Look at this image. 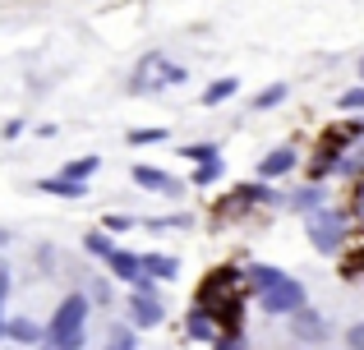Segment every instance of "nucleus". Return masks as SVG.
Segmentation results:
<instances>
[{
	"instance_id": "f257e3e1",
	"label": "nucleus",
	"mask_w": 364,
	"mask_h": 350,
	"mask_svg": "<svg viewBox=\"0 0 364 350\" xmlns=\"http://www.w3.org/2000/svg\"><path fill=\"white\" fill-rule=\"evenodd\" d=\"M83 323H88V295H65L55 309L51 327H46V341L55 350H79L83 346Z\"/></svg>"
},
{
	"instance_id": "f03ea898",
	"label": "nucleus",
	"mask_w": 364,
	"mask_h": 350,
	"mask_svg": "<svg viewBox=\"0 0 364 350\" xmlns=\"http://www.w3.org/2000/svg\"><path fill=\"white\" fill-rule=\"evenodd\" d=\"M309 244L318 253H341V244H346V217L337 207H318L309 217Z\"/></svg>"
},
{
	"instance_id": "7ed1b4c3",
	"label": "nucleus",
	"mask_w": 364,
	"mask_h": 350,
	"mask_svg": "<svg viewBox=\"0 0 364 350\" xmlns=\"http://www.w3.org/2000/svg\"><path fill=\"white\" fill-rule=\"evenodd\" d=\"M258 305H263L267 314H291V318H295V314L304 309V286H300V281H291V277H286L282 286H272L267 295H258Z\"/></svg>"
},
{
	"instance_id": "20e7f679",
	"label": "nucleus",
	"mask_w": 364,
	"mask_h": 350,
	"mask_svg": "<svg viewBox=\"0 0 364 350\" xmlns=\"http://www.w3.org/2000/svg\"><path fill=\"white\" fill-rule=\"evenodd\" d=\"M129 314H134V327H157L161 318H166V309H161V300H157V295H139V290H134Z\"/></svg>"
},
{
	"instance_id": "39448f33",
	"label": "nucleus",
	"mask_w": 364,
	"mask_h": 350,
	"mask_svg": "<svg viewBox=\"0 0 364 350\" xmlns=\"http://www.w3.org/2000/svg\"><path fill=\"white\" fill-rule=\"evenodd\" d=\"M295 171V148H272V153L258 162V180H282Z\"/></svg>"
},
{
	"instance_id": "423d86ee",
	"label": "nucleus",
	"mask_w": 364,
	"mask_h": 350,
	"mask_svg": "<svg viewBox=\"0 0 364 350\" xmlns=\"http://www.w3.org/2000/svg\"><path fill=\"white\" fill-rule=\"evenodd\" d=\"M129 180H134L139 189H152V194H176V180L161 175V166H134Z\"/></svg>"
},
{
	"instance_id": "0eeeda50",
	"label": "nucleus",
	"mask_w": 364,
	"mask_h": 350,
	"mask_svg": "<svg viewBox=\"0 0 364 350\" xmlns=\"http://www.w3.org/2000/svg\"><path fill=\"white\" fill-rule=\"evenodd\" d=\"M107 268H111V277H116V281H129V286H139V281H143V258H134V253H124V249L111 253Z\"/></svg>"
},
{
	"instance_id": "6e6552de",
	"label": "nucleus",
	"mask_w": 364,
	"mask_h": 350,
	"mask_svg": "<svg viewBox=\"0 0 364 350\" xmlns=\"http://www.w3.org/2000/svg\"><path fill=\"white\" fill-rule=\"evenodd\" d=\"M291 327H295V337H300V341H323V337H328V323H323L314 309H300V314L291 318Z\"/></svg>"
},
{
	"instance_id": "1a4fd4ad",
	"label": "nucleus",
	"mask_w": 364,
	"mask_h": 350,
	"mask_svg": "<svg viewBox=\"0 0 364 350\" xmlns=\"http://www.w3.org/2000/svg\"><path fill=\"white\" fill-rule=\"evenodd\" d=\"M143 272H148L152 281H171L180 272V263L171 258V253H143Z\"/></svg>"
},
{
	"instance_id": "9d476101",
	"label": "nucleus",
	"mask_w": 364,
	"mask_h": 350,
	"mask_svg": "<svg viewBox=\"0 0 364 350\" xmlns=\"http://www.w3.org/2000/svg\"><path fill=\"white\" fill-rule=\"evenodd\" d=\"M286 281V272H277V268H267V263H258V268H249V286L258 290V295H267L272 286H282Z\"/></svg>"
},
{
	"instance_id": "9b49d317",
	"label": "nucleus",
	"mask_w": 364,
	"mask_h": 350,
	"mask_svg": "<svg viewBox=\"0 0 364 350\" xmlns=\"http://www.w3.org/2000/svg\"><path fill=\"white\" fill-rule=\"evenodd\" d=\"M5 337H9V341H23V346H37V341H42V332H37L33 318H9V323H5Z\"/></svg>"
},
{
	"instance_id": "f8f14e48",
	"label": "nucleus",
	"mask_w": 364,
	"mask_h": 350,
	"mask_svg": "<svg viewBox=\"0 0 364 350\" xmlns=\"http://www.w3.org/2000/svg\"><path fill=\"white\" fill-rule=\"evenodd\" d=\"M97 166H102L97 157H79V162H65V166H60V180H74V185H88V175L97 171Z\"/></svg>"
},
{
	"instance_id": "ddd939ff",
	"label": "nucleus",
	"mask_w": 364,
	"mask_h": 350,
	"mask_svg": "<svg viewBox=\"0 0 364 350\" xmlns=\"http://www.w3.org/2000/svg\"><path fill=\"white\" fill-rule=\"evenodd\" d=\"M235 88H240V79H217V83H208L203 106H222L226 97H235Z\"/></svg>"
},
{
	"instance_id": "4468645a",
	"label": "nucleus",
	"mask_w": 364,
	"mask_h": 350,
	"mask_svg": "<svg viewBox=\"0 0 364 350\" xmlns=\"http://www.w3.org/2000/svg\"><path fill=\"white\" fill-rule=\"evenodd\" d=\"M282 102H286V83H267L254 97V111H272V106H282Z\"/></svg>"
},
{
	"instance_id": "2eb2a0df",
	"label": "nucleus",
	"mask_w": 364,
	"mask_h": 350,
	"mask_svg": "<svg viewBox=\"0 0 364 350\" xmlns=\"http://www.w3.org/2000/svg\"><path fill=\"white\" fill-rule=\"evenodd\" d=\"M222 171H226V162H222V157H213V162H203V166H198V171H194V185H217V180H222Z\"/></svg>"
},
{
	"instance_id": "dca6fc26",
	"label": "nucleus",
	"mask_w": 364,
	"mask_h": 350,
	"mask_svg": "<svg viewBox=\"0 0 364 350\" xmlns=\"http://www.w3.org/2000/svg\"><path fill=\"white\" fill-rule=\"evenodd\" d=\"M42 189L60 198H83V185H74V180H42Z\"/></svg>"
},
{
	"instance_id": "f3484780",
	"label": "nucleus",
	"mask_w": 364,
	"mask_h": 350,
	"mask_svg": "<svg viewBox=\"0 0 364 350\" xmlns=\"http://www.w3.org/2000/svg\"><path fill=\"white\" fill-rule=\"evenodd\" d=\"M189 337H194V341H208V337H213V323H208L203 309H194V314H189Z\"/></svg>"
},
{
	"instance_id": "a211bd4d",
	"label": "nucleus",
	"mask_w": 364,
	"mask_h": 350,
	"mask_svg": "<svg viewBox=\"0 0 364 350\" xmlns=\"http://www.w3.org/2000/svg\"><path fill=\"white\" fill-rule=\"evenodd\" d=\"M107 350H134V327H111V332H107Z\"/></svg>"
},
{
	"instance_id": "6ab92c4d",
	"label": "nucleus",
	"mask_w": 364,
	"mask_h": 350,
	"mask_svg": "<svg viewBox=\"0 0 364 350\" xmlns=\"http://www.w3.org/2000/svg\"><path fill=\"white\" fill-rule=\"evenodd\" d=\"M180 157H189V162L203 166V162H213V157H217V148L213 143H189V148H180Z\"/></svg>"
},
{
	"instance_id": "aec40b11",
	"label": "nucleus",
	"mask_w": 364,
	"mask_h": 350,
	"mask_svg": "<svg viewBox=\"0 0 364 350\" xmlns=\"http://www.w3.org/2000/svg\"><path fill=\"white\" fill-rule=\"evenodd\" d=\"M129 143L134 148H143V143H166V129H134Z\"/></svg>"
},
{
	"instance_id": "412c9836",
	"label": "nucleus",
	"mask_w": 364,
	"mask_h": 350,
	"mask_svg": "<svg viewBox=\"0 0 364 350\" xmlns=\"http://www.w3.org/2000/svg\"><path fill=\"white\" fill-rule=\"evenodd\" d=\"M83 244H88V249L97 253V258H107V263H111V253H116V244H111L107 235H88V240H83Z\"/></svg>"
},
{
	"instance_id": "4be33fe9",
	"label": "nucleus",
	"mask_w": 364,
	"mask_h": 350,
	"mask_svg": "<svg viewBox=\"0 0 364 350\" xmlns=\"http://www.w3.org/2000/svg\"><path fill=\"white\" fill-rule=\"evenodd\" d=\"M341 106H346V111H364V88H350V92H341Z\"/></svg>"
},
{
	"instance_id": "5701e85b",
	"label": "nucleus",
	"mask_w": 364,
	"mask_h": 350,
	"mask_svg": "<svg viewBox=\"0 0 364 350\" xmlns=\"http://www.w3.org/2000/svg\"><path fill=\"white\" fill-rule=\"evenodd\" d=\"M346 346H350V350H364V323H355V327L346 332Z\"/></svg>"
},
{
	"instance_id": "b1692460",
	"label": "nucleus",
	"mask_w": 364,
	"mask_h": 350,
	"mask_svg": "<svg viewBox=\"0 0 364 350\" xmlns=\"http://www.w3.org/2000/svg\"><path fill=\"white\" fill-rule=\"evenodd\" d=\"M129 226H134L129 217H107V235H111V231H129Z\"/></svg>"
},
{
	"instance_id": "393cba45",
	"label": "nucleus",
	"mask_w": 364,
	"mask_h": 350,
	"mask_svg": "<svg viewBox=\"0 0 364 350\" xmlns=\"http://www.w3.org/2000/svg\"><path fill=\"white\" fill-rule=\"evenodd\" d=\"M18 134H23V120H9V125H5V138H9V143H14Z\"/></svg>"
},
{
	"instance_id": "a878e982",
	"label": "nucleus",
	"mask_w": 364,
	"mask_h": 350,
	"mask_svg": "<svg viewBox=\"0 0 364 350\" xmlns=\"http://www.w3.org/2000/svg\"><path fill=\"white\" fill-rule=\"evenodd\" d=\"M217 350H245L240 341H217Z\"/></svg>"
},
{
	"instance_id": "bb28decb",
	"label": "nucleus",
	"mask_w": 364,
	"mask_h": 350,
	"mask_svg": "<svg viewBox=\"0 0 364 350\" xmlns=\"http://www.w3.org/2000/svg\"><path fill=\"white\" fill-rule=\"evenodd\" d=\"M360 74H364V60H360Z\"/></svg>"
},
{
	"instance_id": "cd10ccee",
	"label": "nucleus",
	"mask_w": 364,
	"mask_h": 350,
	"mask_svg": "<svg viewBox=\"0 0 364 350\" xmlns=\"http://www.w3.org/2000/svg\"><path fill=\"white\" fill-rule=\"evenodd\" d=\"M360 207H364V198H360Z\"/></svg>"
},
{
	"instance_id": "c85d7f7f",
	"label": "nucleus",
	"mask_w": 364,
	"mask_h": 350,
	"mask_svg": "<svg viewBox=\"0 0 364 350\" xmlns=\"http://www.w3.org/2000/svg\"><path fill=\"white\" fill-rule=\"evenodd\" d=\"M46 350H55V346H46Z\"/></svg>"
}]
</instances>
